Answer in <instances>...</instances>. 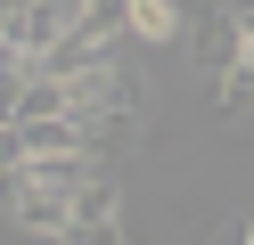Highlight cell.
I'll return each instance as SVG.
<instances>
[{
    "label": "cell",
    "instance_id": "6da1fadb",
    "mask_svg": "<svg viewBox=\"0 0 254 245\" xmlns=\"http://www.w3.org/2000/svg\"><path fill=\"white\" fill-rule=\"evenodd\" d=\"M107 221H115V180H107V172H90L82 188H74V237H99Z\"/></svg>",
    "mask_w": 254,
    "mask_h": 245
},
{
    "label": "cell",
    "instance_id": "7a4b0ae2",
    "mask_svg": "<svg viewBox=\"0 0 254 245\" xmlns=\"http://www.w3.org/2000/svg\"><path fill=\"white\" fill-rule=\"evenodd\" d=\"M123 33H139V41H172V33H181V8H172V0H123Z\"/></svg>",
    "mask_w": 254,
    "mask_h": 245
}]
</instances>
